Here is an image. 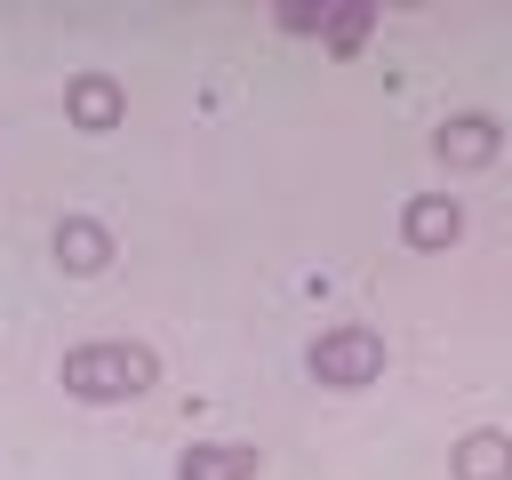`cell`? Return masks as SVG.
I'll return each mask as SVG.
<instances>
[{
  "label": "cell",
  "instance_id": "cell-1",
  "mask_svg": "<svg viewBox=\"0 0 512 480\" xmlns=\"http://www.w3.org/2000/svg\"><path fill=\"white\" fill-rule=\"evenodd\" d=\"M152 376H160V360L144 344H80V352H64V392L88 400V408L136 400V392H152Z\"/></svg>",
  "mask_w": 512,
  "mask_h": 480
},
{
  "label": "cell",
  "instance_id": "cell-2",
  "mask_svg": "<svg viewBox=\"0 0 512 480\" xmlns=\"http://www.w3.org/2000/svg\"><path fill=\"white\" fill-rule=\"evenodd\" d=\"M304 368H312L328 392H360V384H376V376H384V336H376V328H360V320H336V328H320V336H312Z\"/></svg>",
  "mask_w": 512,
  "mask_h": 480
},
{
  "label": "cell",
  "instance_id": "cell-3",
  "mask_svg": "<svg viewBox=\"0 0 512 480\" xmlns=\"http://www.w3.org/2000/svg\"><path fill=\"white\" fill-rule=\"evenodd\" d=\"M400 240L424 248V256H432V248H456V240H464V208H456L448 192H416V200L400 208Z\"/></svg>",
  "mask_w": 512,
  "mask_h": 480
},
{
  "label": "cell",
  "instance_id": "cell-4",
  "mask_svg": "<svg viewBox=\"0 0 512 480\" xmlns=\"http://www.w3.org/2000/svg\"><path fill=\"white\" fill-rule=\"evenodd\" d=\"M120 112H128V96H120V80H112V72H80V80L64 88V120H72V128H88V136L120 128Z\"/></svg>",
  "mask_w": 512,
  "mask_h": 480
},
{
  "label": "cell",
  "instance_id": "cell-5",
  "mask_svg": "<svg viewBox=\"0 0 512 480\" xmlns=\"http://www.w3.org/2000/svg\"><path fill=\"white\" fill-rule=\"evenodd\" d=\"M496 144H504V128H496L488 112H456V120H440V136H432V152H440L448 168H488Z\"/></svg>",
  "mask_w": 512,
  "mask_h": 480
},
{
  "label": "cell",
  "instance_id": "cell-6",
  "mask_svg": "<svg viewBox=\"0 0 512 480\" xmlns=\"http://www.w3.org/2000/svg\"><path fill=\"white\" fill-rule=\"evenodd\" d=\"M256 472H264V448H248V440H200L176 464V480H256Z\"/></svg>",
  "mask_w": 512,
  "mask_h": 480
},
{
  "label": "cell",
  "instance_id": "cell-7",
  "mask_svg": "<svg viewBox=\"0 0 512 480\" xmlns=\"http://www.w3.org/2000/svg\"><path fill=\"white\" fill-rule=\"evenodd\" d=\"M56 264H64V272H104V264H112V232H104L96 216H64V224H56Z\"/></svg>",
  "mask_w": 512,
  "mask_h": 480
},
{
  "label": "cell",
  "instance_id": "cell-8",
  "mask_svg": "<svg viewBox=\"0 0 512 480\" xmlns=\"http://www.w3.org/2000/svg\"><path fill=\"white\" fill-rule=\"evenodd\" d=\"M448 464L456 480H512V432H464Z\"/></svg>",
  "mask_w": 512,
  "mask_h": 480
},
{
  "label": "cell",
  "instance_id": "cell-9",
  "mask_svg": "<svg viewBox=\"0 0 512 480\" xmlns=\"http://www.w3.org/2000/svg\"><path fill=\"white\" fill-rule=\"evenodd\" d=\"M368 24H376V8H336V16H328V40H336V48H360Z\"/></svg>",
  "mask_w": 512,
  "mask_h": 480
},
{
  "label": "cell",
  "instance_id": "cell-10",
  "mask_svg": "<svg viewBox=\"0 0 512 480\" xmlns=\"http://www.w3.org/2000/svg\"><path fill=\"white\" fill-rule=\"evenodd\" d=\"M328 16H336V8H280L288 32H328Z\"/></svg>",
  "mask_w": 512,
  "mask_h": 480
}]
</instances>
